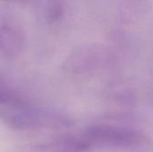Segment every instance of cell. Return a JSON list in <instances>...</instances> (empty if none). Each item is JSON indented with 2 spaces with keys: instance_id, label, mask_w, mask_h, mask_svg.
Returning <instances> with one entry per match:
<instances>
[{
  "instance_id": "obj_1",
  "label": "cell",
  "mask_w": 153,
  "mask_h": 152,
  "mask_svg": "<svg viewBox=\"0 0 153 152\" xmlns=\"http://www.w3.org/2000/svg\"><path fill=\"white\" fill-rule=\"evenodd\" d=\"M0 120L8 128L18 132L49 129L59 124L50 113L30 105L1 108Z\"/></svg>"
},
{
  "instance_id": "obj_2",
  "label": "cell",
  "mask_w": 153,
  "mask_h": 152,
  "mask_svg": "<svg viewBox=\"0 0 153 152\" xmlns=\"http://www.w3.org/2000/svg\"><path fill=\"white\" fill-rule=\"evenodd\" d=\"M25 47L23 33L12 24L0 27V50L8 56H16Z\"/></svg>"
},
{
  "instance_id": "obj_3",
  "label": "cell",
  "mask_w": 153,
  "mask_h": 152,
  "mask_svg": "<svg viewBox=\"0 0 153 152\" xmlns=\"http://www.w3.org/2000/svg\"><path fill=\"white\" fill-rule=\"evenodd\" d=\"M73 144L69 142L59 141L48 143H37L25 146L18 152H70Z\"/></svg>"
},
{
  "instance_id": "obj_4",
  "label": "cell",
  "mask_w": 153,
  "mask_h": 152,
  "mask_svg": "<svg viewBox=\"0 0 153 152\" xmlns=\"http://www.w3.org/2000/svg\"><path fill=\"white\" fill-rule=\"evenodd\" d=\"M0 105L4 108H7L22 107L27 106L29 104L10 88L0 83Z\"/></svg>"
},
{
  "instance_id": "obj_5",
  "label": "cell",
  "mask_w": 153,
  "mask_h": 152,
  "mask_svg": "<svg viewBox=\"0 0 153 152\" xmlns=\"http://www.w3.org/2000/svg\"><path fill=\"white\" fill-rule=\"evenodd\" d=\"M64 13V4L62 0H47L45 15L49 23H54L60 20Z\"/></svg>"
},
{
  "instance_id": "obj_6",
  "label": "cell",
  "mask_w": 153,
  "mask_h": 152,
  "mask_svg": "<svg viewBox=\"0 0 153 152\" xmlns=\"http://www.w3.org/2000/svg\"><path fill=\"white\" fill-rule=\"evenodd\" d=\"M7 2H13V3H23V2H28L30 0H4Z\"/></svg>"
}]
</instances>
